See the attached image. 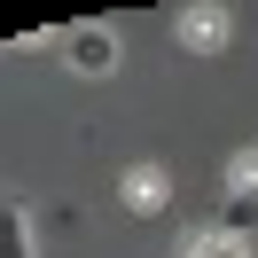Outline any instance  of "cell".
I'll use <instances>...</instances> for the list:
<instances>
[{"instance_id": "6da1fadb", "label": "cell", "mask_w": 258, "mask_h": 258, "mask_svg": "<svg viewBox=\"0 0 258 258\" xmlns=\"http://www.w3.org/2000/svg\"><path fill=\"white\" fill-rule=\"evenodd\" d=\"M63 55H71L79 79H110V71H117V32H110V24H71Z\"/></svg>"}, {"instance_id": "7a4b0ae2", "label": "cell", "mask_w": 258, "mask_h": 258, "mask_svg": "<svg viewBox=\"0 0 258 258\" xmlns=\"http://www.w3.org/2000/svg\"><path fill=\"white\" fill-rule=\"evenodd\" d=\"M219 227L250 242V227H258V164H235V180H227V211H219Z\"/></svg>"}, {"instance_id": "3957f363", "label": "cell", "mask_w": 258, "mask_h": 258, "mask_svg": "<svg viewBox=\"0 0 258 258\" xmlns=\"http://www.w3.org/2000/svg\"><path fill=\"white\" fill-rule=\"evenodd\" d=\"M180 47L219 55V47H227V16H219V8H188V16H180Z\"/></svg>"}, {"instance_id": "277c9868", "label": "cell", "mask_w": 258, "mask_h": 258, "mask_svg": "<svg viewBox=\"0 0 258 258\" xmlns=\"http://www.w3.org/2000/svg\"><path fill=\"white\" fill-rule=\"evenodd\" d=\"M0 258H32V227H24L16 196H0Z\"/></svg>"}, {"instance_id": "5b68a950", "label": "cell", "mask_w": 258, "mask_h": 258, "mask_svg": "<svg viewBox=\"0 0 258 258\" xmlns=\"http://www.w3.org/2000/svg\"><path fill=\"white\" fill-rule=\"evenodd\" d=\"M125 204H133V211H164V172H157V164L125 172Z\"/></svg>"}, {"instance_id": "8992f818", "label": "cell", "mask_w": 258, "mask_h": 258, "mask_svg": "<svg viewBox=\"0 0 258 258\" xmlns=\"http://www.w3.org/2000/svg\"><path fill=\"white\" fill-rule=\"evenodd\" d=\"M188 258H250V242L227 227H204V235H188Z\"/></svg>"}]
</instances>
